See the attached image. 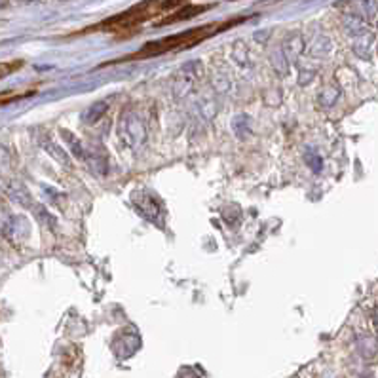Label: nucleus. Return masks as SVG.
<instances>
[{
  "label": "nucleus",
  "instance_id": "39448f33",
  "mask_svg": "<svg viewBox=\"0 0 378 378\" xmlns=\"http://www.w3.org/2000/svg\"><path fill=\"white\" fill-rule=\"evenodd\" d=\"M186 0H166V2H162V10H171V8H177V6H183Z\"/></svg>",
  "mask_w": 378,
  "mask_h": 378
},
{
  "label": "nucleus",
  "instance_id": "7ed1b4c3",
  "mask_svg": "<svg viewBox=\"0 0 378 378\" xmlns=\"http://www.w3.org/2000/svg\"><path fill=\"white\" fill-rule=\"evenodd\" d=\"M209 6H196V4H185V8H181L179 12L171 13V15H167L166 19L158 21L156 25L162 27V25H169V23H177V21H185V19H190L194 15H198V13H204Z\"/></svg>",
  "mask_w": 378,
  "mask_h": 378
},
{
  "label": "nucleus",
  "instance_id": "f03ea898",
  "mask_svg": "<svg viewBox=\"0 0 378 378\" xmlns=\"http://www.w3.org/2000/svg\"><path fill=\"white\" fill-rule=\"evenodd\" d=\"M162 12V2L160 0H145L137 6L129 8L124 13H118L110 19L103 21L99 25L90 27V29H84L82 34L90 33V31H105V33H113L118 34V36H124L127 33H133L137 31L145 21H148L150 17L158 15Z\"/></svg>",
  "mask_w": 378,
  "mask_h": 378
},
{
  "label": "nucleus",
  "instance_id": "20e7f679",
  "mask_svg": "<svg viewBox=\"0 0 378 378\" xmlns=\"http://www.w3.org/2000/svg\"><path fill=\"white\" fill-rule=\"evenodd\" d=\"M23 66V61H8V63H0V78H4L8 74L19 71Z\"/></svg>",
  "mask_w": 378,
  "mask_h": 378
},
{
  "label": "nucleus",
  "instance_id": "f257e3e1",
  "mask_svg": "<svg viewBox=\"0 0 378 378\" xmlns=\"http://www.w3.org/2000/svg\"><path fill=\"white\" fill-rule=\"evenodd\" d=\"M247 17H236V19H226L219 21V23H206V25L194 27L186 33L173 34V36H166V38L152 40V42H146L145 46L137 50V52L129 53L122 59H114L110 63H105V65H116V63H124V61H143V59H150V57H158V55H164V53L169 52H179V50H190V48L202 44L204 40L211 38L215 34L225 33L226 29H232V27L243 23ZM103 65V66H105Z\"/></svg>",
  "mask_w": 378,
  "mask_h": 378
}]
</instances>
